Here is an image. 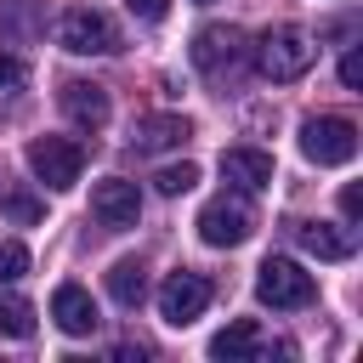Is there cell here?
I'll return each instance as SVG.
<instances>
[{"instance_id":"6da1fadb","label":"cell","mask_w":363,"mask_h":363,"mask_svg":"<svg viewBox=\"0 0 363 363\" xmlns=\"http://www.w3.org/2000/svg\"><path fill=\"white\" fill-rule=\"evenodd\" d=\"M250 40H244V28H233V23H210V28H199L193 34V68L210 79V85H227V79H238L244 68H250Z\"/></svg>"},{"instance_id":"7a4b0ae2","label":"cell","mask_w":363,"mask_h":363,"mask_svg":"<svg viewBox=\"0 0 363 363\" xmlns=\"http://www.w3.org/2000/svg\"><path fill=\"white\" fill-rule=\"evenodd\" d=\"M255 57V68L267 74V79H301L306 68H312V57H318V45H312V34L306 28H295V23H278V28H267L261 34V45L250 51Z\"/></svg>"},{"instance_id":"3957f363","label":"cell","mask_w":363,"mask_h":363,"mask_svg":"<svg viewBox=\"0 0 363 363\" xmlns=\"http://www.w3.org/2000/svg\"><path fill=\"white\" fill-rule=\"evenodd\" d=\"M255 295H261V306H272V312H295V306H312V301H318V284H312V272H306L301 261L267 255L261 272H255Z\"/></svg>"},{"instance_id":"277c9868","label":"cell","mask_w":363,"mask_h":363,"mask_svg":"<svg viewBox=\"0 0 363 363\" xmlns=\"http://www.w3.org/2000/svg\"><path fill=\"white\" fill-rule=\"evenodd\" d=\"M250 227H255V210H250L244 193H216V199L199 210V238H204L210 250H233V244H244Z\"/></svg>"},{"instance_id":"5b68a950","label":"cell","mask_w":363,"mask_h":363,"mask_svg":"<svg viewBox=\"0 0 363 363\" xmlns=\"http://www.w3.org/2000/svg\"><path fill=\"white\" fill-rule=\"evenodd\" d=\"M301 153L312 164H352L357 159V125L340 113H318L301 125Z\"/></svg>"},{"instance_id":"8992f818","label":"cell","mask_w":363,"mask_h":363,"mask_svg":"<svg viewBox=\"0 0 363 363\" xmlns=\"http://www.w3.org/2000/svg\"><path fill=\"white\" fill-rule=\"evenodd\" d=\"M28 170H34L51 193H68V187L79 182V170H85V147L68 142V136H34V142H28Z\"/></svg>"},{"instance_id":"52a82bcc","label":"cell","mask_w":363,"mask_h":363,"mask_svg":"<svg viewBox=\"0 0 363 363\" xmlns=\"http://www.w3.org/2000/svg\"><path fill=\"white\" fill-rule=\"evenodd\" d=\"M62 45L74 57H108V51H119V28H113L108 11L74 6V11H62Z\"/></svg>"},{"instance_id":"ba28073f","label":"cell","mask_w":363,"mask_h":363,"mask_svg":"<svg viewBox=\"0 0 363 363\" xmlns=\"http://www.w3.org/2000/svg\"><path fill=\"white\" fill-rule=\"evenodd\" d=\"M204 306H210V278H204V272H187V267H182V272H170V278L159 284V318H164V323L187 329Z\"/></svg>"},{"instance_id":"9c48e42d","label":"cell","mask_w":363,"mask_h":363,"mask_svg":"<svg viewBox=\"0 0 363 363\" xmlns=\"http://www.w3.org/2000/svg\"><path fill=\"white\" fill-rule=\"evenodd\" d=\"M91 216H96L102 227H113V233L136 227V216H142V193H136V182H125V176L96 182V193H91Z\"/></svg>"},{"instance_id":"30bf717a","label":"cell","mask_w":363,"mask_h":363,"mask_svg":"<svg viewBox=\"0 0 363 363\" xmlns=\"http://www.w3.org/2000/svg\"><path fill=\"white\" fill-rule=\"evenodd\" d=\"M221 182H227L233 193H261V187H272V153H261V147H227V153H221Z\"/></svg>"},{"instance_id":"8fae6325","label":"cell","mask_w":363,"mask_h":363,"mask_svg":"<svg viewBox=\"0 0 363 363\" xmlns=\"http://www.w3.org/2000/svg\"><path fill=\"white\" fill-rule=\"evenodd\" d=\"M193 136V125L182 119V113H142L136 125H130V147L136 153H170V147H182Z\"/></svg>"},{"instance_id":"7c38bea8","label":"cell","mask_w":363,"mask_h":363,"mask_svg":"<svg viewBox=\"0 0 363 363\" xmlns=\"http://www.w3.org/2000/svg\"><path fill=\"white\" fill-rule=\"evenodd\" d=\"M57 102H62V113H68L79 130H102V125H108V91L91 85V79H68V85L57 91Z\"/></svg>"},{"instance_id":"4fadbf2b","label":"cell","mask_w":363,"mask_h":363,"mask_svg":"<svg viewBox=\"0 0 363 363\" xmlns=\"http://www.w3.org/2000/svg\"><path fill=\"white\" fill-rule=\"evenodd\" d=\"M51 318H57L62 335H91V329L102 323L91 289H79V284H57V295H51Z\"/></svg>"},{"instance_id":"5bb4252c","label":"cell","mask_w":363,"mask_h":363,"mask_svg":"<svg viewBox=\"0 0 363 363\" xmlns=\"http://www.w3.org/2000/svg\"><path fill=\"white\" fill-rule=\"evenodd\" d=\"M295 244L318 261H352V250H357V238L329 227V221H295Z\"/></svg>"},{"instance_id":"9a60e30c","label":"cell","mask_w":363,"mask_h":363,"mask_svg":"<svg viewBox=\"0 0 363 363\" xmlns=\"http://www.w3.org/2000/svg\"><path fill=\"white\" fill-rule=\"evenodd\" d=\"M45 34V0H0V40H40Z\"/></svg>"},{"instance_id":"2e32d148","label":"cell","mask_w":363,"mask_h":363,"mask_svg":"<svg viewBox=\"0 0 363 363\" xmlns=\"http://www.w3.org/2000/svg\"><path fill=\"white\" fill-rule=\"evenodd\" d=\"M210 357H221V363H250V357H261V329H255L250 318L227 323V329L210 340Z\"/></svg>"},{"instance_id":"e0dca14e","label":"cell","mask_w":363,"mask_h":363,"mask_svg":"<svg viewBox=\"0 0 363 363\" xmlns=\"http://www.w3.org/2000/svg\"><path fill=\"white\" fill-rule=\"evenodd\" d=\"M108 295H113L119 306H142V295H147V267H142V261H113V267H108Z\"/></svg>"},{"instance_id":"ac0fdd59","label":"cell","mask_w":363,"mask_h":363,"mask_svg":"<svg viewBox=\"0 0 363 363\" xmlns=\"http://www.w3.org/2000/svg\"><path fill=\"white\" fill-rule=\"evenodd\" d=\"M0 335H11V340L34 335V306L23 295H11V289H0Z\"/></svg>"},{"instance_id":"d6986e66","label":"cell","mask_w":363,"mask_h":363,"mask_svg":"<svg viewBox=\"0 0 363 363\" xmlns=\"http://www.w3.org/2000/svg\"><path fill=\"white\" fill-rule=\"evenodd\" d=\"M193 182H199V164H187V159H182V164H164V170L153 176V187H159L164 199H182Z\"/></svg>"},{"instance_id":"ffe728a7","label":"cell","mask_w":363,"mask_h":363,"mask_svg":"<svg viewBox=\"0 0 363 363\" xmlns=\"http://www.w3.org/2000/svg\"><path fill=\"white\" fill-rule=\"evenodd\" d=\"M28 272V244L23 238H0V284H17Z\"/></svg>"},{"instance_id":"44dd1931","label":"cell","mask_w":363,"mask_h":363,"mask_svg":"<svg viewBox=\"0 0 363 363\" xmlns=\"http://www.w3.org/2000/svg\"><path fill=\"white\" fill-rule=\"evenodd\" d=\"M0 210H6V216H11V221H23V227H28V221H40V216H45V204H40V199H34V193H0Z\"/></svg>"},{"instance_id":"7402d4cb","label":"cell","mask_w":363,"mask_h":363,"mask_svg":"<svg viewBox=\"0 0 363 363\" xmlns=\"http://www.w3.org/2000/svg\"><path fill=\"white\" fill-rule=\"evenodd\" d=\"M340 85H346V91L363 85V51H346V57H340Z\"/></svg>"},{"instance_id":"603a6c76","label":"cell","mask_w":363,"mask_h":363,"mask_svg":"<svg viewBox=\"0 0 363 363\" xmlns=\"http://www.w3.org/2000/svg\"><path fill=\"white\" fill-rule=\"evenodd\" d=\"M125 6H130V11L142 17V23H159V17L170 11V0H125Z\"/></svg>"},{"instance_id":"cb8c5ba5","label":"cell","mask_w":363,"mask_h":363,"mask_svg":"<svg viewBox=\"0 0 363 363\" xmlns=\"http://www.w3.org/2000/svg\"><path fill=\"white\" fill-rule=\"evenodd\" d=\"M340 216H346V221L363 216V187H340Z\"/></svg>"},{"instance_id":"d4e9b609","label":"cell","mask_w":363,"mask_h":363,"mask_svg":"<svg viewBox=\"0 0 363 363\" xmlns=\"http://www.w3.org/2000/svg\"><path fill=\"white\" fill-rule=\"evenodd\" d=\"M17 79H23V62H17V57H6V51H0V85H17Z\"/></svg>"},{"instance_id":"484cf974","label":"cell","mask_w":363,"mask_h":363,"mask_svg":"<svg viewBox=\"0 0 363 363\" xmlns=\"http://www.w3.org/2000/svg\"><path fill=\"white\" fill-rule=\"evenodd\" d=\"M199 6H210V0H199Z\"/></svg>"}]
</instances>
